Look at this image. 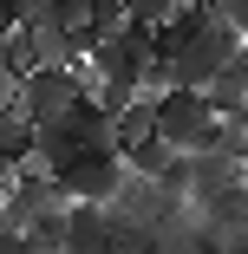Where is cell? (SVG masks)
Wrapping results in <instances>:
<instances>
[{
  "instance_id": "13",
  "label": "cell",
  "mask_w": 248,
  "mask_h": 254,
  "mask_svg": "<svg viewBox=\"0 0 248 254\" xmlns=\"http://www.w3.org/2000/svg\"><path fill=\"white\" fill-rule=\"evenodd\" d=\"M13 33H20V20L7 13V0H0V39H13Z\"/></svg>"
},
{
  "instance_id": "8",
  "label": "cell",
  "mask_w": 248,
  "mask_h": 254,
  "mask_svg": "<svg viewBox=\"0 0 248 254\" xmlns=\"http://www.w3.org/2000/svg\"><path fill=\"white\" fill-rule=\"evenodd\" d=\"M157 137V98H137V105L118 118V143L131 150V143H151Z\"/></svg>"
},
{
  "instance_id": "14",
  "label": "cell",
  "mask_w": 248,
  "mask_h": 254,
  "mask_svg": "<svg viewBox=\"0 0 248 254\" xmlns=\"http://www.w3.org/2000/svg\"><path fill=\"white\" fill-rule=\"evenodd\" d=\"M7 235H13V228H7V202H0V241H7Z\"/></svg>"
},
{
  "instance_id": "12",
  "label": "cell",
  "mask_w": 248,
  "mask_h": 254,
  "mask_svg": "<svg viewBox=\"0 0 248 254\" xmlns=\"http://www.w3.org/2000/svg\"><path fill=\"white\" fill-rule=\"evenodd\" d=\"M7 13H13V20H20V26H26V20H33V13H39V0H7Z\"/></svg>"
},
{
  "instance_id": "10",
  "label": "cell",
  "mask_w": 248,
  "mask_h": 254,
  "mask_svg": "<svg viewBox=\"0 0 248 254\" xmlns=\"http://www.w3.org/2000/svg\"><path fill=\"white\" fill-rule=\"evenodd\" d=\"M20 85H26V72H20L7 53H0V111H13V105H20Z\"/></svg>"
},
{
  "instance_id": "11",
  "label": "cell",
  "mask_w": 248,
  "mask_h": 254,
  "mask_svg": "<svg viewBox=\"0 0 248 254\" xmlns=\"http://www.w3.org/2000/svg\"><path fill=\"white\" fill-rule=\"evenodd\" d=\"M216 13H222V20H229L242 39H248V0H216Z\"/></svg>"
},
{
  "instance_id": "4",
  "label": "cell",
  "mask_w": 248,
  "mask_h": 254,
  "mask_svg": "<svg viewBox=\"0 0 248 254\" xmlns=\"http://www.w3.org/2000/svg\"><path fill=\"white\" fill-rule=\"evenodd\" d=\"M59 176V189L72 195V202H118V189L131 183V170H124V157H72L66 170H53Z\"/></svg>"
},
{
  "instance_id": "7",
  "label": "cell",
  "mask_w": 248,
  "mask_h": 254,
  "mask_svg": "<svg viewBox=\"0 0 248 254\" xmlns=\"http://www.w3.org/2000/svg\"><path fill=\"white\" fill-rule=\"evenodd\" d=\"M170 163H176V150H170L164 137H151V143H131V150H124V170H131V176H144V183H157Z\"/></svg>"
},
{
  "instance_id": "5",
  "label": "cell",
  "mask_w": 248,
  "mask_h": 254,
  "mask_svg": "<svg viewBox=\"0 0 248 254\" xmlns=\"http://www.w3.org/2000/svg\"><path fill=\"white\" fill-rule=\"evenodd\" d=\"M111 248V209L105 202H72L66 209V254H105Z\"/></svg>"
},
{
  "instance_id": "15",
  "label": "cell",
  "mask_w": 248,
  "mask_h": 254,
  "mask_svg": "<svg viewBox=\"0 0 248 254\" xmlns=\"http://www.w3.org/2000/svg\"><path fill=\"white\" fill-rule=\"evenodd\" d=\"M242 124H248V111H242Z\"/></svg>"
},
{
  "instance_id": "1",
  "label": "cell",
  "mask_w": 248,
  "mask_h": 254,
  "mask_svg": "<svg viewBox=\"0 0 248 254\" xmlns=\"http://www.w3.org/2000/svg\"><path fill=\"white\" fill-rule=\"evenodd\" d=\"M0 202H7V228H13V235H33V228L59 222V215L72 209V195L59 189V176H53V170H33V163L7 176Z\"/></svg>"
},
{
  "instance_id": "9",
  "label": "cell",
  "mask_w": 248,
  "mask_h": 254,
  "mask_svg": "<svg viewBox=\"0 0 248 254\" xmlns=\"http://www.w3.org/2000/svg\"><path fill=\"white\" fill-rule=\"evenodd\" d=\"M209 150H222L229 163H242V170H248V124H242V118H222V130H216V143H209Z\"/></svg>"
},
{
  "instance_id": "6",
  "label": "cell",
  "mask_w": 248,
  "mask_h": 254,
  "mask_svg": "<svg viewBox=\"0 0 248 254\" xmlns=\"http://www.w3.org/2000/svg\"><path fill=\"white\" fill-rule=\"evenodd\" d=\"M209 105H216V118H242L248 111V46L216 72V85H209Z\"/></svg>"
},
{
  "instance_id": "3",
  "label": "cell",
  "mask_w": 248,
  "mask_h": 254,
  "mask_svg": "<svg viewBox=\"0 0 248 254\" xmlns=\"http://www.w3.org/2000/svg\"><path fill=\"white\" fill-rule=\"evenodd\" d=\"M91 98V72L85 65H53V72H26V85H20V111L33 118V124H59V118H72L79 105Z\"/></svg>"
},
{
  "instance_id": "2",
  "label": "cell",
  "mask_w": 248,
  "mask_h": 254,
  "mask_svg": "<svg viewBox=\"0 0 248 254\" xmlns=\"http://www.w3.org/2000/svg\"><path fill=\"white\" fill-rule=\"evenodd\" d=\"M216 130H222V118H216V105H209V91L176 85V91L157 98V137L176 150V157H189V150H209Z\"/></svg>"
}]
</instances>
